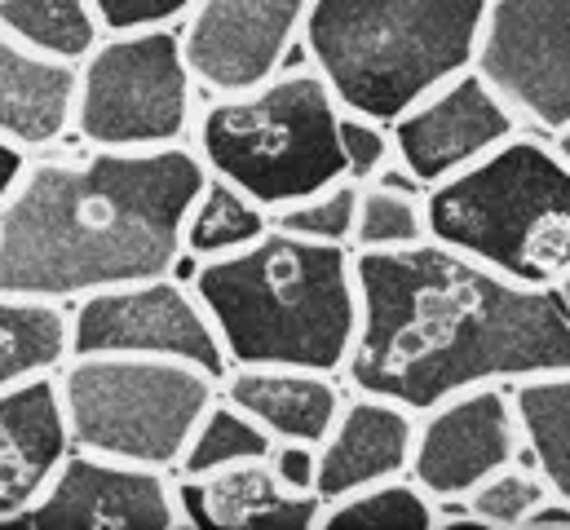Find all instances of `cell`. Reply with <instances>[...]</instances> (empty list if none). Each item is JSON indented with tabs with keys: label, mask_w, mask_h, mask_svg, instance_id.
<instances>
[{
	"label": "cell",
	"mask_w": 570,
	"mask_h": 530,
	"mask_svg": "<svg viewBox=\"0 0 570 530\" xmlns=\"http://www.w3.org/2000/svg\"><path fill=\"white\" fill-rule=\"evenodd\" d=\"M487 13L491 0H309L296 40L341 111L394 125L478 67Z\"/></svg>",
	"instance_id": "277c9868"
},
{
	"label": "cell",
	"mask_w": 570,
	"mask_h": 530,
	"mask_svg": "<svg viewBox=\"0 0 570 530\" xmlns=\"http://www.w3.org/2000/svg\"><path fill=\"white\" fill-rule=\"evenodd\" d=\"M31 155H36V150H27V146H18V141H9V137H0V204H4V199L13 195V186L22 181Z\"/></svg>",
	"instance_id": "1f68e13d"
},
{
	"label": "cell",
	"mask_w": 570,
	"mask_h": 530,
	"mask_svg": "<svg viewBox=\"0 0 570 530\" xmlns=\"http://www.w3.org/2000/svg\"><path fill=\"white\" fill-rule=\"evenodd\" d=\"M518 129H527L518 111L495 94V85L478 67H469L425 94L416 107H407L390 125V137L394 159L429 190L491 155Z\"/></svg>",
	"instance_id": "4fadbf2b"
},
{
	"label": "cell",
	"mask_w": 570,
	"mask_h": 530,
	"mask_svg": "<svg viewBox=\"0 0 570 530\" xmlns=\"http://www.w3.org/2000/svg\"><path fill=\"white\" fill-rule=\"evenodd\" d=\"M102 31H146V27H181L195 0H94Z\"/></svg>",
	"instance_id": "f546056e"
},
{
	"label": "cell",
	"mask_w": 570,
	"mask_h": 530,
	"mask_svg": "<svg viewBox=\"0 0 570 530\" xmlns=\"http://www.w3.org/2000/svg\"><path fill=\"white\" fill-rule=\"evenodd\" d=\"M478 71L527 129L570 125V0H491Z\"/></svg>",
	"instance_id": "30bf717a"
},
{
	"label": "cell",
	"mask_w": 570,
	"mask_h": 530,
	"mask_svg": "<svg viewBox=\"0 0 570 530\" xmlns=\"http://www.w3.org/2000/svg\"><path fill=\"white\" fill-rule=\"evenodd\" d=\"M553 491H549V482L540 478V469H531V464H504V469H495L487 482H478L469 495H464V504L487 522V530H518L527 527V518L549 500Z\"/></svg>",
	"instance_id": "4316f807"
},
{
	"label": "cell",
	"mask_w": 570,
	"mask_h": 530,
	"mask_svg": "<svg viewBox=\"0 0 570 530\" xmlns=\"http://www.w3.org/2000/svg\"><path fill=\"white\" fill-rule=\"evenodd\" d=\"M271 455V433L262 424H253L235 402H226L222 390L213 398V406L199 415L173 478L181 482H199L217 469H230V464H244V460H266Z\"/></svg>",
	"instance_id": "cb8c5ba5"
},
{
	"label": "cell",
	"mask_w": 570,
	"mask_h": 530,
	"mask_svg": "<svg viewBox=\"0 0 570 530\" xmlns=\"http://www.w3.org/2000/svg\"><path fill=\"white\" fill-rule=\"evenodd\" d=\"M425 226L429 239L504 278L553 287L570 269V164L549 132L518 129L429 186Z\"/></svg>",
	"instance_id": "5b68a950"
},
{
	"label": "cell",
	"mask_w": 570,
	"mask_h": 530,
	"mask_svg": "<svg viewBox=\"0 0 570 530\" xmlns=\"http://www.w3.org/2000/svg\"><path fill=\"white\" fill-rule=\"evenodd\" d=\"M438 504L403 473L318 509V530H433Z\"/></svg>",
	"instance_id": "d4e9b609"
},
{
	"label": "cell",
	"mask_w": 570,
	"mask_h": 530,
	"mask_svg": "<svg viewBox=\"0 0 570 530\" xmlns=\"http://www.w3.org/2000/svg\"><path fill=\"white\" fill-rule=\"evenodd\" d=\"M354 283L358 332L341 376L358 394L421 415L460 390L570 372L553 287L504 278L438 239L354 253Z\"/></svg>",
	"instance_id": "6da1fadb"
},
{
	"label": "cell",
	"mask_w": 570,
	"mask_h": 530,
	"mask_svg": "<svg viewBox=\"0 0 570 530\" xmlns=\"http://www.w3.org/2000/svg\"><path fill=\"white\" fill-rule=\"evenodd\" d=\"M522 451V424L513 411V385H478L442 398L416 415V442L407 478L433 504L464 500L495 469Z\"/></svg>",
	"instance_id": "7c38bea8"
},
{
	"label": "cell",
	"mask_w": 570,
	"mask_h": 530,
	"mask_svg": "<svg viewBox=\"0 0 570 530\" xmlns=\"http://www.w3.org/2000/svg\"><path fill=\"white\" fill-rule=\"evenodd\" d=\"M190 141L159 150H36L0 204V292L76 305L102 287L177 274L204 186Z\"/></svg>",
	"instance_id": "7a4b0ae2"
},
{
	"label": "cell",
	"mask_w": 570,
	"mask_h": 530,
	"mask_svg": "<svg viewBox=\"0 0 570 530\" xmlns=\"http://www.w3.org/2000/svg\"><path fill=\"white\" fill-rule=\"evenodd\" d=\"M230 367L345 372L358 332L354 248L266 230L244 253L199 262L190 274Z\"/></svg>",
	"instance_id": "3957f363"
},
{
	"label": "cell",
	"mask_w": 570,
	"mask_h": 530,
	"mask_svg": "<svg viewBox=\"0 0 570 530\" xmlns=\"http://www.w3.org/2000/svg\"><path fill=\"white\" fill-rule=\"evenodd\" d=\"M222 381L181 359L71 354L58 398L76 451L173 473Z\"/></svg>",
	"instance_id": "52a82bcc"
},
{
	"label": "cell",
	"mask_w": 570,
	"mask_h": 530,
	"mask_svg": "<svg viewBox=\"0 0 570 530\" xmlns=\"http://www.w3.org/2000/svg\"><path fill=\"white\" fill-rule=\"evenodd\" d=\"M513 411L531 464L540 469L549 491L570 504V372L513 385Z\"/></svg>",
	"instance_id": "7402d4cb"
},
{
	"label": "cell",
	"mask_w": 570,
	"mask_h": 530,
	"mask_svg": "<svg viewBox=\"0 0 570 530\" xmlns=\"http://www.w3.org/2000/svg\"><path fill=\"white\" fill-rule=\"evenodd\" d=\"M0 27L18 45L71 67L107 36L94 0H0Z\"/></svg>",
	"instance_id": "603a6c76"
},
{
	"label": "cell",
	"mask_w": 570,
	"mask_h": 530,
	"mask_svg": "<svg viewBox=\"0 0 570 530\" xmlns=\"http://www.w3.org/2000/svg\"><path fill=\"white\" fill-rule=\"evenodd\" d=\"M412 442H416V411H407L390 398L350 390L332 429L318 442L314 495L323 504H332L372 482L403 478L412 464Z\"/></svg>",
	"instance_id": "9a60e30c"
},
{
	"label": "cell",
	"mask_w": 570,
	"mask_h": 530,
	"mask_svg": "<svg viewBox=\"0 0 570 530\" xmlns=\"http://www.w3.org/2000/svg\"><path fill=\"white\" fill-rule=\"evenodd\" d=\"M341 155H345V177H350V181H358V186L376 181V177L394 164L390 125L341 111Z\"/></svg>",
	"instance_id": "f1b7e54d"
},
{
	"label": "cell",
	"mask_w": 570,
	"mask_h": 530,
	"mask_svg": "<svg viewBox=\"0 0 570 530\" xmlns=\"http://www.w3.org/2000/svg\"><path fill=\"white\" fill-rule=\"evenodd\" d=\"M71 455L58 376L0 390V527H13Z\"/></svg>",
	"instance_id": "2e32d148"
},
{
	"label": "cell",
	"mask_w": 570,
	"mask_h": 530,
	"mask_svg": "<svg viewBox=\"0 0 570 530\" xmlns=\"http://www.w3.org/2000/svg\"><path fill=\"white\" fill-rule=\"evenodd\" d=\"M186 518L217 530H309L318 527L323 500L314 491H287L266 460H244L217 469L199 482H181Z\"/></svg>",
	"instance_id": "e0dca14e"
},
{
	"label": "cell",
	"mask_w": 570,
	"mask_h": 530,
	"mask_svg": "<svg viewBox=\"0 0 570 530\" xmlns=\"http://www.w3.org/2000/svg\"><path fill=\"white\" fill-rule=\"evenodd\" d=\"M549 137H553V146H558V155H562V159H567V164H570V125H562V129H558V132H549Z\"/></svg>",
	"instance_id": "836d02e7"
},
{
	"label": "cell",
	"mask_w": 570,
	"mask_h": 530,
	"mask_svg": "<svg viewBox=\"0 0 570 530\" xmlns=\"http://www.w3.org/2000/svg\"><path fill=\"white\" fill-rule=\"evenodd\" d=\"M266 230H271V213L257 199H248L239 186L222 177H204L181 226V257H190L195 265L217 262V257L244 253Z\"/></svg>",
	"instance_id": "44dd1931"
},
{
	"label": "cell",
	"mask_w": 570,
	"mask_h": 530,
	"mask_svg": "<svg viewBox=\"0 0 570 530\" xmlns=\"http://www.w3.org/2000/svg\"><path fill=\"white\" fill-rule=\"evenodd\" d=\"M71 354H146L181 359L217 381L230 372L222 336L199 305L190 278L155 274L102 287L71 305Z\"/></svg>",
	"instance_id": "9c48e42d"
},
{
	"label": "cell",
	"mask_w": 570,
	"mask_h": 530,
	"mask_svg": "<svg viewBox=\"0 0 570 530\" xmlns=\"http://www.w3.org/2000/svg\"><path fill=\"white\" fill-rule=\"evenodd\" d=\"M76 67L18 45L0 27V137L27 150H53L71 137Z\"/></svg>",
	"instance_id": "ac0fdd59"
},
{
	"label": "cell",
	"mask_w": 570,
	"mask_h": 530,
	"mask_svg": "<svg viewBox=\"0 0 570 530\" xmlns=\"http://www.w3.org/2000/svg\"><path fill=\"white\" fill-rule=\"evenodd\" d=\"M71 359V305L0 292V390L58 376Z\"/></svg>",
	"instance_id": "ffe728a7"
},
{
	"label": "cell",
	"mask_w": 570,
	"mask_h": 530,
	"mask_svg": "<svg viewBox=\"0 0 570 530\" xmlns=\"http://www.w3.org/2000/svg\"><path fill=\"white\" fill-rule=\"evenodd\" d=\"M22 530H177L190 527L181 487L164 469L76 451L45 495L13 522Z\"/></svg>",
	"instance_id": "8fae6325"
},
{
	"label": "cell",
	"mask_w": 570,
	"mask_h": 530,
	"mask_svg": "<svg viewBox=\"0 0 570 530\" xmlns=\"http://www.w3.org/2000/svg\"><path fill=\"white\" fill-rule=\"evenodd\" d=\"M429 239L425 226V190H403L385 181L358 186V208H354V253H385V248H407Z\"/></svg>",
	"instance_id": "484cf974"
},
{
	"label": "cell",
	"mask_w": 570,
	"mask_h": 530,
	"mask_svg": "<svg viewBox=\"0 0 570 530\" xmlns=\"http://www.w3.org/2000/svg\"><path fill=\"white\" fill-rule=\"evenodd\" d=\"M309 0H195L181 49L204 94H239L284 67Z\"/></svg>",
	"instance_id": "5bb4252c"
},
{
	"label": "cell",
	"mask_w": 570,
	"mask_h": 530,
	"mask_svg": "<svg viewBox=\"0 0 570 530\" xmlns=\"http://www.w3.org/2000/svg\"><path fill=\"white\" fill-rule=\"evenodd\" d=\"M222 398L235 402L271 442H323L341 411V381L332 372L305 367H230L222 376Z\"/></svg>",
	"instance_id": "d6986e66"
},
{
	"label": "cell",
	"mask_w": 570,
	"mask_h": 530,
	"mask_svg": "<svg viewBox=\"0 0 570 530\" xmlns=\"http://www.w3.org/2000/svg\"><path fill=\"white\" fill-rule=\"evenodd\" d=\"M190 146L208 177L239 186L266 213L345 177L341 107L314 67L287 58L239 94H204Z\"/></svg>",
	"instance_id": "8992f818"
},
{
	"label": "cell",
	"mask_w": 570,
	"mask_h": 530,
	"mask_svg": "<svg viewBox=\"0 0 570 530\" xmlns=\"http://www.w3.org/2000/svg\"><path fill=\"white\" fill-rule=\"evenodd\" d=\"M553 296H558V305H562V314H567V323H570V269L553 283Z\"/></svg>",
	"instance_id": "d6a6232c"
},
{
	"label": "cell",
	"mask_w": 570,
	"mask_h": 530,
	"mask_svg": "<svg viewBox=\"0 0 570 530\" xmlns=\"http://www.w3.org/2000/svg\"><path fill=\"white\" fill-rule=\"evenodd\" d=\"M204 89L186 62L181 27L107 31L76 62L71 132L80 146L159 150L190 141Z\"/></svg>",
	"instance_id": "ba28073f"
},
{
	"label": "cell",
	"mask_w": 570,
	"mask_h": 530,
	"mask_svg": "<svg viewBox=\"0 0 570 530\" xmlns=\"http://www.w3.org/2000/svg\"><path fill=\"white\" fill-rule=\"evenodd\" d=\"M314 460H318L314 442H271V455H266V464L275 469V478L287 491H314Z\"/></svg>",
	"instance_id": "4dcf8cb0"
},
{
	"label": "cell",
	"mask_w": 570,
	"mask_h": 530,
	"mask_svg": "<svg viewBox=\"0 0 570 530\" xmlns=\"http://www.w3.org/2000/svg\"><path fill=\"white\" fill-rule=\"evenodd\" d=\"M354 208H358V181L341 177L332 186H323L318 195H305L296 204H284L271 213V226L287 230L296 239H314V244H345L354 235Z\"/></svg>",
	"instance_id": "83f0119b"
}]
</instances>
